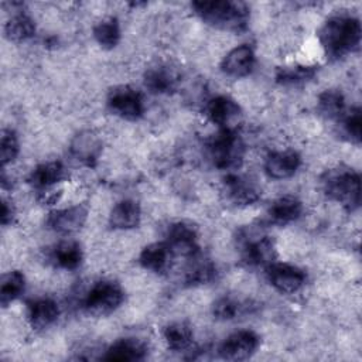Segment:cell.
<instances>
[{"instance_id":"6da1fadb","label":"cell","mask_w":362,"mask_h":362,"mask_svg":"<svg viewBox=\"0 0 362 362\" xmlns=\"http://www.w3.org/2000/svg\"><path fill=\"white\" fill-rule=\"evenodd\" d=\"M362 28L358 18L346 14L329 17L318 31V41L325 55L339 59L355 51L361 42Z\"/></svg>"},{"instance_id":"7a4b0ae2","label":"cell","mask_w":362,"mask_h":362,"mask_svg":"<svg viewBox=\"0 0 362 362\" xmlns=\"http://www.w3.org/2000/svg\"><path fill=\"white\" fill-rule=\"evenodd\" d=\"M191 7L202 21L221 30L239 33L247 25L249 8L242 1L198 0Z\"/></svg>"},{"instance_id":"3957f363","label":"cell","mask_w":362,"mask_h":362,"mask_svg":"<svg viewBox=\"0 0 362 362\" xmlns=\"http://www.w3.org/2000/svg\"><path fill=\"white\" fill-rule=\"evenodd\" d=\"M325 195L341 204L348 211H355L361 204V177L348 167H335L324 173L321 178Z\"/></svg>"},{"instance_id":"277c9868","label":"cell","mask_w":362,"mask_h":362,"mask_svg":"<svg viewBox=\"0 0 362 362\" xmlns=\"http://www.w3.org/2000/svg\"><path fill=\"white\" fill-rule=\"evenodd\" d=\"M208 156L219 170H236L242 165L245 143L235 129H219L206 143Z\"/></svg>"},{"instance_id":"5b68a950","label":"cell","mask_w":362,"mask_h":362,"mask_svg":"<svg viewBox=\"0 0 362 362\" xmlns=\"http://www.w3.org/2000/svg\"><path fill=\"white\" fill-rule=\"evenodd\" d=\"M124 300L123 288L113 280H99L93 283L83 298V310L90 315H107L113 313Z\"/></svg>"},{"instance_id":"8992f818","label":"cell","mask_w":362,"mask_h":362,"mask_svg":"<svg viewBox=\"0 0 362 362\" xmlns=\"http://www.w3.org/2000/svg\"><path fill=\"white\" fill-rule=\"evenodd\" d=\"M109 110L126 120H136L144 112V103L140 92L127 85L113 88L107 95Z\"/></svg>"},{"instance_id":"52a82bcc","label":"cell","mask_w":362,"mask_h":362,"mask_svg":"<svg viewBox=\"0 0 362 362\" xmlns=\"http://www.w3.org/2000/svg\"><path fill=\"white\" fill-rule=\"evenodd\" d=\"M269 283L283 294L297 293L305 283L307 276L304 270L288 263L274 262L266 267Z\"/></svg>"},{"instance_id":"ba28073f","label":"cell","mask_w":362,"mask_h":362,"mask_svg":"<svg viewBox=\"0 0 362 362\" xmlns=\"http://www.w3.org/2000/svg\"><path fill=\"white\" fill-rule=\"evenodd\" d=\"M165 243L174 255L192 257L199 253L197 228L187 221L174 222L165 235Z\"/></svg>"},{"instance_id":"9c48e42d","label":"cell","mask_w":362,"mask_h":362,"mask_svg":"<svg viewBox=\"0 0 362 362\" xmlns=\"http://www.w3.org/2000/svg\"><path fill=\"white\" fill-rule=\"evenodd\" d=\"M260 338L252 329H239L230 334L219 346V355L228 361H243L250 358L259 348Z\"/></svg>"},{"instance_id":"30bf717a","label":"cell","mask_w":362,"mask_h":362,"mask_svg":"<svg viewBox=\"0 0 362 362\" xmlns=\"http://www.w3.org/2000/svg\"><path fill=\"white\" fill-rule=\"evenodd\" d=\"M88 218V208L83 204L72 205L49 212L47 225L51 230L59 235H71L82 229Z\"/></svg>"},{"instance_id":"8fae6325","label":"cell","mask_w":362,"mask_h":362,"mask_svg":"<svg viewBox=\"0 0 362 362\" xmlns=\"http://www.w3.org/2000/svg\"><path fill=\"white\" fill-rule=\"evenodd\" d=\"M276 243L267 235L246 240L242 249V260L249 267H267L276 262Z\"/></svg>"},{"instance_id":"7c38bea8","label":"cell","mask_w":362,"mask_h":362,"mask_svg":"<svg viewBox=\"0 0 362 362\" xmlns=\"http://www.w3.org/2000/svg\"><path fill=\"white\" fill-rule=\"evenodd\" d=\"M223 187L228 199L239 206H247L260 199L262 191L259 187L247 177L229 173L223 178Z\"/></svg>"},{"instance_id":"4fadbf2b","label":"cell","mask_w":362,"mask_h":362,"mask_svg":"<svg viewBox=\"0 0 362 362\" xmlns=\"http://www.w3.org/2000/svg\"><path fill=\"white\" fill-rule=\"evenodd\" d=\"M208 119L219 129H233V122L240 116V106L229 96L219 95L206 103Z\"/></svg>"},{"instance_id":"5bb4252c","label":"cell","mask_w":362,"mask_h":362,"mask_svg":"<svg viewBox=\"0 0 362 362\" xmlns=\"http://www.w3.org/2000/svg\"><path fill=\"white\" fill-rule=\"evenodd\" d=\"M301 164L300 154L294 150L273 151L264 161V171L273 180L290 178Z\"/></svg>"},{"instance_id":"9a60e30c","label":"cell","mask_w":362,"mask_h":362,"mask_svg":"<svg viewBox=\"0 0 362 362\" xmlns=\"http://www.w3.org/2000/svg\"><path fill=\"white\" fill-rule=\"evenodd\" d=\"M255 52L247 44H242L230 49L222 59L221 69L232 78H243L253 71Z\"/></svg>"},{"instance_id":"2e32d148","label":"cell","mask_w":362,"mask_h":362,"mask_svg":"<svg viewBox=\"0 0 362 362\" xmlns=\"http://www.w3.org/2000/svg\"><path fill=\"white\" fill-rule=\"evenodd\" d=\"M71 156L83 165H93L100 153H102V141L100 139L90 130H85L78 133L71 141Z\"/></svg>"},{"instance_id":"e0dca14e","label":"cell","mask_w":362,"mask_h":362,"mask_svg":"<svg viewBox=\"0 0 362 362\" xmlns=\"http://www.w3.org/2000/svg\"><path fill=\"white\" fill-rule=\"evenodd\" d=\"M147 355L146 344L139 338H120L115 341L103 355L105 361L115 362H130V361H141Z\"/></svg>"},{"instance_id":"ac0fdd59","label":"cell","mask_w":362,"mask_h":362,"mask_svg":"<svg viewBox=\"0 0 362 362\" xmlns=\"http://www.w3.org/2000/svg\"><path fill=\"white\" fill-rule=\"evenodd\" d=\"M66 177V170L61 161H47L38 164L28 175V182L33 188L44 192L57 185Z\"/></svg>"},{"instance_id":"d6986e66","label":"cell","mask_w":362,"mask_h":362,"mask_svg":"<svg viewBox=\"0 0 362 362\" xmlns=\"http://www.w3.org/2000/svg\"><path fill=\"white\" fill-rule=\"evenodd\" d=\"M173 256L174 253L171 252V249L165 242H156L146 246L141 250L139 262L146 270L157 274H163L170 269Z\"/></svg>"},{"instance_id":"ffe728a7","label":"cell","mask_w":362,"mask_h":362,"mask_svg":"<svg viewBox=\"0 0 362 362\" xmlns=\"http://www.w3.org/2000/svg\"><path fill=\"white\" fill-rule=\"evenodd\" d=\"M178 76L168 65H156L146 71L144 86L156 95H167L177 89Z\"/></svg>"},{"instance_id":"44dd1931","label":"cell","mask_w":362,"mask_h":362,"mask_svg":"<svg viewBox=\"0 0 362 362\" xmlns=\"http://www.w3.org/2000/svg\"><path fill=\"white\" fill-rule=\"evenodd\" d=\"M59 315V307L52 298H37L28 303L27 320L34 329H44L52 325Z\"/></svg>"},{"instance_id":"7402d4cb","label":"cell","mask_w":362,"mask_h":362,"mask_svg":"<svg viewBox=\"0 0 362 362\" xmlns=\"http://www.w3.org/2000/svg\"><path fill=\"white\" fill-rule=\"evenodd\" d=\"M303 214V204L293 195H284L273 201L267 209L269 221L274 225H287L297 221Z\"/></svg>"},{"instance_id":"603a6c76","label":"cell","mask_w":362,"mask_h":362,"mask_svg":"<svg viewBox=\"0 0 362 362\" xmlns=\"http://www.w3.org/2000/svg\"><path fill=\"white\" fill-rule=\"evenodd\" d=\"M140 205L133 199H122L112 208L109 225L115 229H133L140 223Z\"/></svg>"},{"instance_id":"cb8c5ba5","label":"cell","mask_w":362,"mask_h":362,"mask_svg":"<svg viewBox=\"0 0 362 362\" xmlns=\"http://www.w3.org/2000/svg\"><path fill=\"white\" fill-rule=\"evenodd\" d=\"M49 257L55 266L65 270H75L81 266L83 253L79 243L74 240H64V242H59L51 250Z\"/></svg>"},{"instance_id":"d4e9b609","label":"cell","mask_w":362,"mask_h":362,"mask_svg":"<svg viewBox=\"0 0 362 362\" xmlns=\"http://www.w3.org/2000/svg\"><path fill=\"white\" fill-rule=\"evenodd\" d=\"M318 71L317 65H304V64H296V65H286L280 66L276 71V82L284 86H293L300 85L304 82L311 81Z\"/></svg>"},{"instance_id":"484cf974","label":"cell","mask_w":362,"mask_h":362,"mask_svg":"<svg viewBox=\"0 0 362 362\" xmlns=\"http://www.w3.org/2000/svg\"><path fill=\"white\" fill-rule=\"evenodd\" d=\"M164 341L171 351H185L192 344V329L187 322H171L163 331Z\"/></svg>"},{"instance_id":"4316f807","label":"cell","mask_w":362,"mask_h":362,"mask_svg":"<svg viewBox=\"0 0 362 362\" xmlns=\"http://www.w3.org/2000/svg\"><path fill=\"white\" fill-rule=\"evenodd\" d=\"M4 34L10 41L21 42L35 34V24L25 13L14 14L4 25Z\"/></svg>"},{"instance_id":"83f0119b","label":"cell","mask_w":362,"mask_h":362,"mask_svg":"<svg viewBox=\"0 0 362 362\" xmlns=\"http://www.w3.org/2000/svg\"><path fill=\"white\" fill-rule=\"evenodd\" d=\"M317 110L327 119H338L345 110V98L338 89H327L320 93L317 100Z\"/></svg>"},{"instance_id":"f1b7e54d","label":"cell","mask_w":362,"mask_h":362,"mask_svg":"<svg viewBox=\"0 0 362 362\" xmlns=\"http://www.w3.org/2000/svg\"><path fill=\"white\" fill-rule=\"evenodd\" d=\"M191 259V264L185 273V283L189 286L206 284L215 277V266L208 260L199 256V253L194 255Z\"/></svg>"},{"instance_id":"f546056e","label":"cell","mask_w":362,"mask_h":362,"mask_svg":"<svg viewBox=\"0 0 362 362\" xmlns=\"http://www.w3.org/2000/svg\"><path fill=\"white\" fill-rule=\"evenodd\" d=\"M25 287L24 274L18 270H11L1 277L0 283V304L1 307H7L16 298L21 296Z\"/></svg>"},{"instance_id":"4dcf8cb0","label":"cell","mask_w":362,"mask_h":362,"mask_svg":"<svg viewBox=\"0 0 362 362\" xmlns=\"http://www.w3.org/2000/svg\"><path fill=\"white\" fill-rule=\"evenodd\" d=\"M93 37L96 42L103 48H115L120 41V25L117 18L109 17L99 21L93 27Z\"/></svg>"},{"instance_id":"1f68e13d","label":"cell","mask_w":362,"mask_h":362,"mask_svg":"<svg viewBox=\"0 0 362 362\" xmlns=\"http://www.w3.org/2000/svg\"><path fill=\"white\" fill-rule=\"evenodd\" d=\"M249 305L245 301H240L235 297H221L218 298L212 305V314L216 320L222 321H230L238 318L239 315L245 314L247 311Z\"/></svg>"},{"instance_id":"d6a6232c","label":"cell","mask_w":362,"mask_h":362,"mask_svg":"<svg viewBox=\"0 0 362 362\" xmlns=\"http://www.w3.org/2000/svg\"><path fill=\"white\" fill-rule=\"evenodd\" d=\"M20 144L16 133L11 129H3L0 136V163L4 168L7 164L13 163L18 156Z\"/></svg>"},{"instance_id":"836d02e7","label":"cell","mask_w":362,"mask_h":362,"mask_svg":"<svg viewBox=\"0 0 362 362\" xmlns=\"http://www.w3.org/2000/svg\"><path fill=\"white\" fill-rule=\"evenodd\" d=\"M341 126L342 132L349 137L351 141L355 144L361 143V133H362V116H361V107L355 106L341 117Z\"/></svg>"},{"instance_id":"e575fe53","label":"cell","mask_w":362,"mask_h":362,"mask_svg":"<svg viewBox=\"0 0 362 362\" xmlns=\"http://www.w3.org/2000/svg\"><path fill=\"white\" fill-rule=\"evenodd\" d=\"M13 218H14V208H13V205L7 199H3V202H1V215H0L1 223L3 225H8V223H11Z\"/></svg>"}]
</instances>
